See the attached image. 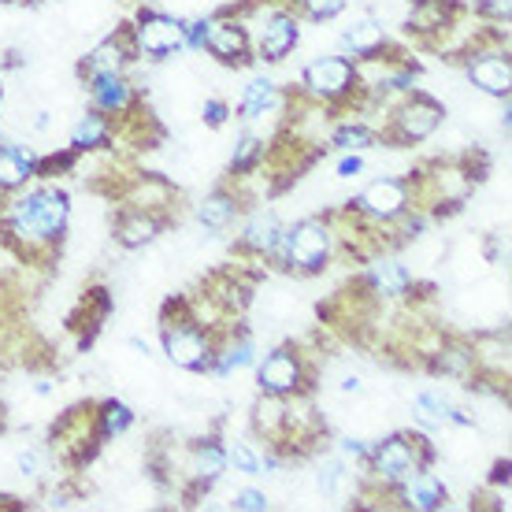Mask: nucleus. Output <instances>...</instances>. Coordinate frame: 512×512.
I'll use <instances>...</instances> for the list:
<instances>
[{"instance_id":"obj_1","label":"nucleus","mask_w":512,"mask_h":512,"mask_svg":"<svg viewBox=\"0 0 512 512\" xmlns=\"http://www.w3.org/2000/svg\"><path fill=\"white\" fill-rule=\"evenodd\" d=\"M71 227V197L67 190L41 182L30 190H15L0 208V238L23 264H52L60 242Z\"/></svg>"},{"instance_id":"obj_2","label":"nucleus","mask_w":512,"mask_h":512,"mask_svg":"<svg viewBox=\"0 0 512 512\" xmlns=\"http://www.w3.org/2000/svg\"><path fill=\"white\" fill-rule=\"evenodd\" d=\"M334 256H338V234H334L331 216H308L297 219L294 227H282L279 245L268 260L282 271L320 275Z\"/></svg>"},{"instance_id":"obj_3","label":"nucleus","mask_w":512,"mask_h":512,"mask_svg":"<svg viewBox=\"0 0 512 512\" xmlns=\"http://www.w3.org/2000/svg\"><path fill=\"white\" fill-rule=\"evenodd\" d=\"M160 342H164L167 360L182 368V372H208L212 357H216L219 334L208 331L186 305V297L167 301L164 316H160Z\"/></svg>"},{"instance_id":"obj_4","label":"nucleus","mask_w":512,"mask_h":512,"mask_svg":"<svg viewBox=\"0 0 512 512\" xmlns=\"http://www.w3.org/2000/svg\"><path fill=\"white\" fill-rule=\"evenodd\" d=\"M435 457L438 449L431 446L427 435H420V431H397V435H386L379 442H372L364 468H368V479H375L383 487V494H390L416 468H431Z\"/></svg>"},{"instance_id":"obj_5","label":"nucleus","mask_w":512,"mask_h":512,"mask_svg":"<svg viewBox=\"0 0 512 512\" xmlns=\"http://www.w3.org/2000/svg\"><path fill=\"white\" fill-rule=\"evenodd\" d=\"M301 97L323 108H342L357 101L364 108V86H360V67L349 56H320L301 71Z\"/></svg>"},{"instance_id":"obj_6","label":"nucleus","mask_w":512,"mask_h":512,"mask_svg":"<svg viewBox=\"0 0 512 512\" xmlns=\"http://www.w3.org/2000/svg\"><path fill=\"white\" fill-rule=\"evenodd\" d=\"M442 119H446V104L435 101L431 93L409 90L405 97H397V104L390 108L383 138L390 145H420L442 127Z\"/></svg>"},{"instance_id":"obj_7","label":"nucleus","mask_w":512,"mask_h":512,"mask_svg":"<svg viewBox=\"0 0 512 512\" xmlns=\"http://www.w3.org/2000/svg\"><path fill=\"white\" fill-rule=\"evenodd\" d=\"M93 412H97V405H75L52 423L49 453L67 468H86L93 461V453L104 446L97 438V416Z\"/></svg>"},{"instance_id":"obj_8","label":"nucleus","mask_w":512,"mask_h":512,"mask_svg":"<svg viewBox=\"0 0 512 512\" xmlns=\"http://www.w3.org/2000/svg\"><path fill=\"white\" fill-rule=\"evenodd\" d=\"M412 208V193H409V175L405 179H394V175H383V179L368 182L364 190L346 201V212H353L357 219H364L368 227H379L390 238V227ZM394 245V242H390Z\"/></svg>"},{"instance_id":"obj_9","label":"nucleus","mask_w":512,"mask_h":512,"mask_svg":"<svg viewBox=\"0 0 512 512\" xmlns=\"http://www.w3.org/2000/svg\"><path fill=\"white\" fill-rule=\"evenodd\" d=\"M464 15H468L464 0H412L405 15V34L423 41L427 49H449V38L461 34Z\"/></svg>"},{"instance_id":"obj_10","label":"nucleus","mask_w":512,"mask_h":512,"mask_svg":"<svg viewBox=\"0 0 512 512\" xmlns=\"http://www.w3.org/2000/svg\"><path fill=\"white\" fill-rule=\"evenodd\" d=\"M256 386L260 394L271 397H294L312 390V368L308 357L301 353V346L286 342V346L271 349L268 357L256 364Z\"/></svg>"},{"instance_id":"obj_11","label":"nucleus","mask_w":512,"mask_h":512,"mask_svg":"<svg viewBox=\"0 0 512 512\" xmlns=\"http://www.w3.org/2000/svg\"><path fill=\"white\" fill-rule=\"evenodd\" d=\"M130 38H134L138 56H145V60H167V56L186 52L182 19L164 15V12H141L138 23L130 26Z\"/></svg>"},{"instance_id":"obj_12","label":"nucleus","mask_w":512,"mask_h":512,"mask_svg":"<svg viewBox=\"0 0 512 512\" xmlns=\"http://www.w3.org/2000/svg\"><path fill=\"white\" fill-rule=\"evenodd\" d=\"M205 49L212 52L223 67H245L256 60L249 26H245L242 19H234V15H216V19H208Z\"/></svg>"},{"instance_id":"obj_13","label":"nucleus","mask_w":512,"mask_h":512,"mask_svg":"<svg viewBox=\"0 0 512 512\" xmlns=\"http://www.w3.org/2000/svg\"><path fill=\"white\" fill-rule=\"evenodd\" d=\"M301 41V19L297 12H290L286 4H275L264 12V26H260V38H256L253 52L256 60H268V64H279L290 52L297 49Z\"/></svg>"},{"instance_id":"obj_14","label":"nucleus","mask_w":512,"mask_h":512,"mask_svg":"<svg viewBox=\"0 0 512 512\" xmlns=\"http://www.w3.org/2000/svg\"><path fill=\"white\" fill-rule=\"evenodd\" d=\"M134 60H138V49H134V38H130V26H123L119 34L104 38L97 49H90L82 56L78 78L90 82V78H101V75H127Z\"/></svg>"},{"instance_id":"obj_15","label":"nucleus","mask_w":512,"mask_h":512,"mask_svg":"<svg viewBox=\"0 0 512 512\" xmlns=\"http://www.w3.org/2000/svg\"><path fill=\"white\" fill-rule=\"evenodd\" d=\"M223 472H227V446L219 438H197L190 446V464H186V479H190L186 501L201 498L205 490L216 487Z\"/></svg>"},{"instance_id":"obj_16","label":"nucleus","mask_w":512,"mask_h":512,"mask_svg":"<svg viewBox=\"0 0 512 512\" xmlns=\"http://www.w3.org/2000/svg\"><path fill=\"white\" fill-rule=\"evenodd\" d=\"M360 286H364V294L379 297V301H401V297H412L416 279H412V271L405 264L379 253L368 260V275H364Z\"/></svg>"},{"instance_id":"obj_17","label":"nucleus","mask_w":512,"mask_h":512,"mask_svg":"<svg viewBox=\"0 0 512 512\" xmlns=\"http://www.w3.org/2000/svg\"><path fill=\"white\" fill-rule=\"evenodd\" d=\"M390 498H397L405 509L438 512V509H446L449 505V490H446V483L431 472V468H416L409 479H401V483L390 490Z\"/></svg>"},{"instance_id":"obj_18","label":"nucleus","mask_w":512,"mask_h":512,"mask_svg":"<svg viewBox=\"0 0 512 512\" xmlns=\"http://www.w3.org/2000/svg\"><path fill=\"white\" fill-rule=\"evenodd\" d=\"M86 90H90V104L97 112H104L108 119H119L127 116L130 108L141 101L138 90H134V82L127 75H101V78H90L86 82Z\"/></svg>"},{"instance_id":"obj_19","label":"nucleus","mask_w":512,"mask_h":512,"mask_svg":"<svg viewBox=\"0 0 512 512\" xmlns=\"http://www.w3.org/2000/svg\"><path fill=\"white\" fill-rule=\"evenodd\" d=\"M167 223H171V219L160 216V212L123 205V212L116 216V242L123 245V249H145L149 242H156V234L164 231Z\"/></svg>"},{"instance_id":"obj_20","label":"nucleus","mask_w":512,"mask_h":512,"mask_svg":"<svg viewBox=\"0 0 512 512\" xmlns=\"http://www.w3.org/2000/svg\"><path fill=\"white\" fill-rule=\"evenodd\" d=\"M338 49H342V56H349V60H372V56L390 49L386 26L379 23V19H372V15H364V19H357L353 26H346V34L338 38Z\"/></svg>"},{"instance_id":"obj_21","label":"nucleus","mask_w":512,"mask_h":512,"mask_svg":"<svg viewBox=\"0 0 512 512\" xmlns=\"http://www.w3.org/2000/svg\"><path fill=\"white\" fill-rule=\"evenodd\" d=\"M279 234H282V219L271 212V208H256L253 216L245 219L242 227V238H238V249L249 256H260V260H268L275 253V245H279Z\"/></svg>"},{"instance_id":"obj_22","label":"nucleus","mask_w":512,"mask_h":512,"mask_svg":"<svg viewBox=\"0 0 512 512\" xmlns=\"http://www.w3.org/2000/svg\"><path fill=\"white\" fill-rule=\"evenodd\" d=\"M112 316V294L104 286L86 290V297L78 301V316H71V327L78 331V346H93V338L101 334V327Z\"/></svg>"},{"instance_id":"obj_23","label":"nucleus","mask_w":512,"mask_h":512,"mask_svg":"<svg viewBox=\"0 0 512 512\" xmlns=\"http://www.w3.org/2000/svg\"><path fill=\"white\" fill-rule=\"evenodd\" d=\"M286 93L275 86V78H253L249 86H245L242 93V104H238V119H245V123H260L264 116H275V112H282L286 108Z\"/></svg>"},{"instance_id":"obj_24","label":"nucleus","mask_w":512,"mask_h":512,"mask_svg":"<svg viewBox=\"0 0 512 512\" xmlns=\"http://www.w3.org/2000/svg\"><path fill=\"white\" fill-rule=\"evenodd\" d=\"M238 216H242V193L231 190V186H216L197 205V223L208 227V231H231Z\"/></svg>"},{"instance_id":"obj_25","label":"nucleus","mask_w":512,"mask_h":512,"mask_svg":"<svg viewBox=\"0 0 512 512\" xmlns=\"http://www.w3.org/2000/svg\"><path fill=\"white\" fill-rule=\"evenodd\" d=\"M38 171V153L26 145H0V193L12 197L15 190H23L26 182Z\"/></svg>"},{"instance_id":"obj_26","label":"nucleus","mask_w":512,"mask_h":512,"mask_svg":"<svg viewBox=\"0 0 512 512\" xmlns=\"http://www.w3.org/2000/svg\"><path fill=\"white\" fill-rule=\"evenodd\" d=\"M116 145V127H112V119L90 108L86 116L78 119L75 130H71V149L75 153H104V149H112Z\"/></svg>"},{"instance_id":"obj_27","label":"nucleus","mask_w":512,"mask_h":512,"mask_svg":"<svg viewBox=\"0 0 512 512\" xmlns=\"http://www.w3.org/2000/svg\"><path fill=\"white\" fill-rule=\"evenodd\" d=\"M412 412H416V420H420L423 427H431V431H438V427H472V416L461 412L457 405H449L446 397L435 394V390H423V394L416 397Z\"/></svg>"},{"instance_id":"obj_28","label":"nucleus","mask_w":512,"mask_h":512,"mask_svg":"<svg viewBox=\"0 0 512 512\" xmlns=\"http://www.w3.org/2000/svg\"><path fill=\"white\" fill-rule=\"evenodd\" d=\"M97 438L101 442H112V438L127 435L130 427H134V409H130L127 401H119V397H108L97 405Z\"/></svg>"},{"instance_id":"obj_29","label":"nucleus","mask_w":512,"mask_h":512,"mask_svg":"<svg viewBox=\"0 0 512 512\" xmlns=\"http://www.w3.org/2000/svg\"><path fill=\"white\" fill-rule=\"evenodd\" d=\"M331 145L342 153H364V149L379 145V130L368 119H346L331 130Z\"/></svg>"},{"instance_id":"obj_30","label":"nucleus","mask_w":512,"mask_h":512,"mask_svg":"<svg viewBox=\"0 0 512 512\" xmlns=\"http://www.w3.org/2000/svg\"><path fill=\"white\" fill-rule=\"evenodd\" d=\"M264 156H268V141L260 134H242L238 145H234L231 156V179H249L264 167Z\"/></svg>"},{"instance_id":"obj_31","label":"nucleus","mask_w":512,"mask_h":512,"mask_svg":"<svg viewBox=\"0 0 512 512\" xmlns=\"http://www.w3.org/2000/svg\"><path fill=\"white\" fill-rule=\"evenodd\" d=\"M297 19H312V23H331L349 8V0H290Z\"/></svg>"},{"instance_id":"obj_32","label":"nucleus","mask_w":512,"mask_h":512,"mask_svg":"<svg viewBox=\"0 0 512 512\" xmlns=\"http://www.w3.org/2000/svg\"><path fill=\"white\" fill-rule=\"evenodd\" d=\"M227 464H234V472L242 475H264L260 453H256L253 442H234V446H227Z\"/></svg>"},{"instance_id":"obj_33","label":"nucleus","mask_w":512,"mask_h":512,"mask_svg":"<svg viewBox=\"0 0 512 512\" xmlns=\"http://www.w3.org/2000/svg\"><path fill=\"white\" fill-rule=\"evenodd\" d=\"M49 461H52L49 446L23 449V453H19V475H23V479H41V475L49 472Z\"/></svg>"},{"instance_id":"obj_34","label":"nucleus","mask_w":512,"mask_h":512,"mask_svg":"<svg viewBox=\"0 0 512 512\" xmlns=\"http://www.w3.org/2000/svg\"><path fill=\"white\" fill-rule=\"evenodd\" d=\"M475 15L487 26H509L512 0H479V4H475Z\"/></svg>"},{"instance_id":"obj_35","label":"nucleus","mask_w":512,"mask_h":512,"mask_svg":"<svg viewBox=\"0 0 512 512\" xmlns=\"http://www.w3.org/2000/svg\"><path fill=\"white\" fill-rule=\"evenodd\" d=\"M342 479H346V464H342V461H327L320 468V475H316V483H320L323 494H338Z\"/></svg>"},{"instance_id":"obj_36","label":"nucleus","mask_w":512,"mask_h":512,"mask_svg":"<svg viewBox=\"0 0 512 512\" xmlns=\"http://www.w3.org/2000/svg\"><path fill=\"white\" fill-rule=\"evenodd\" d=\"M201 116H205L208 127L219 130V127H227V119H231L234 112H231V104H227V101H219V97H212V101H205V108H201Z\"/></svg>"},{"instance_id":"obj_37","label":"nucleus","mask_w":512,"mask_h":512,"mask_svg":"<svg viewBox=\"0 0 512 512\" xmlns=\"http://www.w3.org/2000/svg\"><path fill=\"white\" fill-rule=\"evenodd\" d=\"M234 509H238V512H264V509H268V498H264L260 490H238Z\"/></svg>"},{"instance_id":"obj_38","label":"nucleus","mask_w":512,"mask_h":512,"mask_svg":"<svg viewBox=\"0 0 512 512\" xmlns=\"http://www.w3.org/2000/svg\"><path fill=\"white\" fill-rule=\"evenodd\" d=\"M364 171V156L360 153H346L342 160H338V179H353V175H360Z\"/></svg>"},{"instance_id":"obj_39","label":"nucleus","mask_w":512,"mask_h":512,"mask_svg":"<svg viewBox=\"0 0 512 512\" xmlns=\"http://www.w3.org/2000/svg\"><path fill=\"white\" fill-rule=\"evenodd\" d=\"M368 442H360V438H342V453H346V457H353V461H368Z\"/></svg>"},{"instance_id":"obj_40","label":"nucleus","mask_w":512,"mask_h":512,"mask_svg":"<svg viewBox=\"0 0 512 512\" xmlns=\"http://www.w3.org/2000/svg\"><path fill=\"white\" fill-rule=\"evenodd\" d=\"M509 468H512L509 457L494 464V468H490V487H494V490H498V487H501V490H509Z\"/></svg>"},{"instance_id":"obj_41","label":"nucleus","mask_w":512,"mask_h":512,"mask_svg":"<svg viewBox=\"0 0 512 512\" xmlns=\"http://www.w3.org/2000/svg\"><path fill=\"white\" fill-rule=\"evenodd\" d=\"M342 390H346V394H360V390H364V383H360L357 375H346V379H342Z\"/></svg>"},{"instance_id":"obj_42","label":"nucleus","mask_w":512,"mask_h":512,"mask_svg":"<svg viewBox=\"0 0 512 512\" xmlns=\"http://www.w3.org/2000/svg\"><path fill=\"white\" fill-rule=\"evenodd\" d=\"M130 349H138L141 357H149V342H145V338H138V334L130 338Z\"/></svg>"},{"instance_id":"obj_43","label":"nucleus","mask_w":512,"mask_h":512,"mask_svg":"<svg viewBox=\"0 0 512 512\" xmlns=\"http://www.w3.org/2000/svg\"><path fill=\"white\" fill-rule=\"evenodd\" d=\"M49 123H52L49 112H38V119H34V127H38V130H49Z\"/></svg>"},{"instance_id":"obj_44","label":"nucleus","mask_w":512,"mask_h":512,"mask_svg":"<svg viewBox=\"0 0 512 512\" xmlns=\"http://www.w3.org/2000/svg\"><path fill=\"white\" fill-rule=\"evenodd\" d=\"M4 427H8V420H4V409H0V435H4Z\"/></svg>"},{"instance_id":"obj_45","label":"nucleus","mask_w":512,"mask_h":512,"mask_svg":"<svg viewBox=\"0 0 512 512\" xmlns=\"http://www.w3.org/2000/svg\"><path fill=\"white\" fill-rule=\"evenodd\" d=\"M0 104H4V86H0Z\"/></svg>"},{"instance_id":"obj_46","label":"nucleus","mask_w":512,"mask_h":512,"mask_svg":"<svg viewBox=\"0 0 512 512\" xmlns=\"http://www.w3.org/2000/svg\"><path fill=\"white\" fill-rule=\"evenodd\" d=\"M0 4H8V0H0Z\"/></svg>"}]
</instances>
